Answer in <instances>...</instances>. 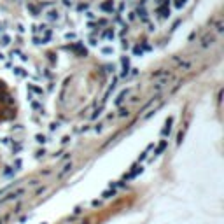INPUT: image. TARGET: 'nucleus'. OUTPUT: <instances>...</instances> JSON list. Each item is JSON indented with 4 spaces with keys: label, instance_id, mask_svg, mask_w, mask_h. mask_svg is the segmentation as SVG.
Instances as JSON below:
<instances>
[{
    "label": "nucleus",
    "instance_id": "1",
    "mask_svg": "<svg viewBox=\"0 0 224 224\" xmlns=\"http://www.w3.org/2000/svg\"><path fill=\"white\" fill-rule=\"evenodd\" d=\"M25 193H27V187H18V189H14L12 193H9L5 198H0V205H4V203H9V202H12V200H18V198L23 196Z\"/></svg>",
    "mask_w": 224,
    "mask_h": 224
},
{
    "label": "nucleus",
    "instance_id": "2",
    "mask_svg": "<svg viewBox=\"0 0 224 224\" xmlns=\"http://www.w3.org/2000/svg\"><path fill=\"white\" fill-rule=\"evenodd\" d=\"M214 40H215V35H214V33H207V35L202 39V44H200V47H202V49L208 47V46L214 42Z\"/></svg>",
    "mask_w": 224,
    "mask_h": 224
},
{
    "label": "nucleus",
    "instance_id": "3",
    "mask_svg": "<svg viewBox=\"0 0 224 224\" xmlns=\"http://www.w3.org/2000/svg\"><path fill=\"white\" fill-rule=\"evenodd\" d=\"M132 93H133V89H126V91H123V93H121V95H119V98H117V100H116V103H117V105H121V103H123V102L126 100V98L130 97Z\"/></svg>",
    "mask_w": 224,
    "mask_h": 224
},
{
    "label": "nucleus",
    "instance_id": "4",
    "mask_svg": "<svg viewBox=\"0 0 224 224\" xmlns=\"http://www.w3.org/2000/svg\"><path fill=\"white\" fill-rule=\"evenodd\" d=\"M102 9H103V11H112V9H114L112 0H109V2H105V4H102Z\"/></svg>",
    "mask_w": 224,
    "mask_h": 224
},
{
    "label": "nucleus",
    "instance_id": "5",
    "mask_svg": "<svg viewBox=\"0 0 224 224\" xmlns=\"http://www.w3.org/2000/svg\"><path fill=\"white\" fill-rule=\"evenodd\" d=\"M70 168H72V163H68V165H65V167H63V170L60 172V177H62V175H65V173H67V172H68V170H70Z\"/></svg>",
    "mask_w": 224,
    "mask_h": 224
}]
</instances>
